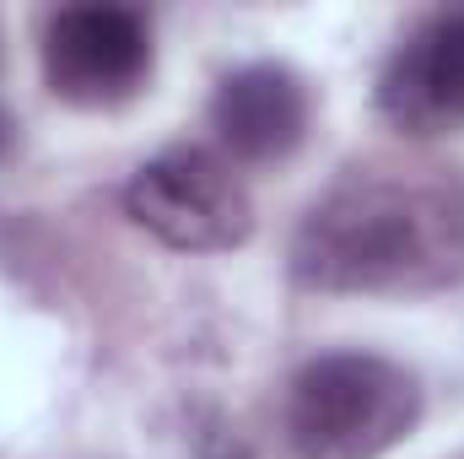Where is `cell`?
Segmentation results:
<instances>
[{"mask_svg": "<svg viewBox=\"0 0 464 459\" xmlns=\"http://www.w3.org/2000/svg\"><path fill=\"white\" fill-rule=\"evenodd\" d=\"M44 76L76 109H119L151 76V22L135 5L92 0L49 16Z\"/></svg>", "mask_w": 464, "mask_h": 459, "instance_id": "obj_4", "label": "cell"}, {"mask_svg": "<svg viewBox=\"0 0 464 459\" xmlns=\"http://www.w3.org/2000/svg\"><path fill=\"white\" fill-rule=\"evenodd\" d=\"M217 459H243V454H237V444H232V449H227V454H217Z\"/></svg>", "mask_w": 464, "mask_h": 459, "instance_id": "obj_8", "label": "cell"}, {"mask_svg": "<svg viewBox=\"0 0 464 459\" xmlns=\"http://www.w3.org/2000/svg\"><path fill=\"white\" fill-rule=\"evenodd\" d=\"M421 422L411 367L372 351L314 356L286 395V438L297 459H383Z\"/></svg>", "mask_w": 464, "mask_h": 459, "instance_id": "obj_2", "label": "cell"}, {"mask_svg": "<svg viewBox=\"0 0 464 459\" xmlns=\"http://www.w3.org/2000/svg\"><path fill=\"white\" fill-rule=\"evenodd\" d=\"M378 109L405 135L464 130V5L427 16L383 65Z\"/></svg>", "mask_w": 464, "mask_h": 459, "instance_id": "obj_5", "label": "cell"}, {"mask_svg": "<svg viewBox=\"0 0 464 459\" xmlns=\"http://www.w3.org/2000/svg\"><path fill=\"white\" fill-rule=\"evenodd\" d=\"M314 292H427L464 276V190L438 173H356L292 238Z\"/></svg>", "mask_w": 464, "mask_h": 459, "instance_id": "obj_1", "label": "cell"}, {"mask_svg": "<svg viewBox=\"0 0 464 459\" xmlns=\"http://www.w3.org/2000/svg\"><path fill=\"white\" fill-rule=\"evenodd\" d=\"M124 211L179 254H227L254 232V200L243 179L206 146H168L140 162L124 184Z\"/></svg>", "mask_w": 464, "mask_h": 459, "instance_id": "obj_3", "label": "cell"}, {"mask_svg": "<svg viewBox=\"0 0 464 459\" xmlns=\"http://www.w3.org/2000/svg\"><path fill=\"white\" fill-rule=\"evenodd\" d=\"M211 124L237 162H281L308 130V87L286 65H243L222 76L211 98Z\"/></svg>", "mask_w": 464, "mask_h": 459, "instance_id": "obj_6", "label": "cell"}, {"mask_svg": "<svg viewBox=\"0 0 464 459\" xmlns=\"http://www.w3.org/2000/svg\"><path fill=\"white\" fill-rule=\"evenodd\" d=\"M11 135H16V124H11V114H5V109H0V157H5V151H11Z\"/></svg>", "mask_w": 464, "mask_h": 459, "instance_id": "obj_7", "label": "cell"}]
</instances>
